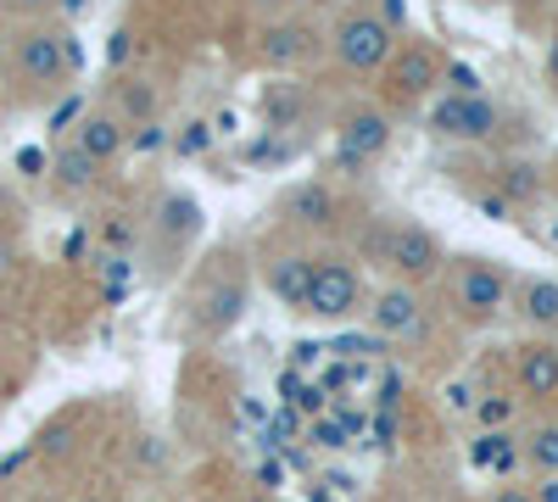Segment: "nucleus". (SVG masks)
Instances as JSON below:
<instances>
[{
    "mask_svg": "<svg viewBox=\"0 0 558 502\" xmlns=\"http://www.w3.org/2000/svg\"><path fill=\"white\" fill-rule=\"evenodd\" d=\"M363 257L386 268L397 285H430L436 273L447 268V246L436 241V230L425 223H375V230L363 235Z\"/></svg>",
    "mask_w": 558,
    "mask_h": 502,
    "instance_id": "obj_1",
    "label": "nucleus"
},
{
    "mask_svg": "<svg viewBox=\"0 0 558 502\" xmlns=\"http://www.w3.org/2000/svg\"><path fill=\"white\" fill-rule=\"evenodd\" d=\"M330 51L347 73L368 78V73H386L391 57L402 51V39H397V23L380 17V12H347L330 34Z\"/></svg>",
    "mask_w": 558,
    "mask_h": 502,
    "instance_id": "obj_2",
    "label": "nucleus"
},
{
    "mask_svg": "<svg viewBox=\"0 0 558 502\" xmlns=\"http://www.w3.org/2000/svg\"><path fill=\"white\" fill-rule=\"evenodd\" d=\"M12 68H17V78H23V84H45V89H57V84H68V78H73V68H78V45H73V34H68V28L34 23V28H23V34H17V45H12Z\"/></svg>",
    "mask_w": 558,
    "mask_h": 502,
    "instance_id": "obj_3",
    "label": "nucleus"
},
{
    "mask_svg": "<svg viewBox=\"0 0 558 502\" xmlns=\"http://www.w3.org/2000/svg\"><path fill=\"white\" fill-rule=\"evenodd\" d=\"M363 307V273L352 257H313V285H307V302L302 313L307 318H324V325H341Z\"/></svg>",
    "mask_w": 558,
    "mask_h": 502,
    "instance_id": "obj_4",
    "label": "nucleus"
},
{
    "mask_svg": "<svg viewBox=\"0 0 558 502\" xmlns=\"http://www.w3.org/2000/svg\"><path fill=\"white\" fill-rule=\"evenodd\" d=\"M508 302V268H497L492 257H463L452 273V307L463 325H486Z\"/></svg>",
    "mask_w": 558,
    "mask_h": 502,
    "instance_id": "obj_5",
    "label": "nucleus"
},
{
    "mask_svg": "<svg viewBox=\"0 0 558 502\" xmlns=\"http://www.w3.org/2000/svg\"><path fill=\"white\" fill-rule=\"evenodd\" d=\"M368 325H375L386 341H418L430 330V318H425V296H418L413 285H380L375 302H368Z\"/></svg>",
    "mask_w": 558,
    "mask_h": 502,
    "instance_id": "obj_6",
    "label": "nucleus"
},
{
    "mask_svg": "<svg viewBox=\"0 0 558 502\" xmlns=\"http://www.w3.org/2000/svg\"><path fill=\"white\" fill-rule=\"evenodd\" d=\"M430 128L441 134V140H492V134L502 128V112L486 96H447L430 112Z\"/></svg>",
    "mask_w": 558,
    "mask_h": 502,
    "instance_id": "obj_7",
    "label": "nucleus"
},
{
    "mask_svg": "<svg viewBox=\"0 0 558 502\" xmlns=\"http://www.w3.org/2000/svg\"><path fill=\"white\" fill-rule=\"evenodd\" d=\"M386 146H391V118L380 112V107H352V112H341V123H336V151L341 157H352V162H375V157H386Z\"/></svg>",
    "mask_w": 558,
    "mask_h": 502,
    "instance_id": "obj_8",
    "label": "nucleus"
},
{
    "mask_svg": "<svg viewBox=\"0 0 558 502\" xmlns=\"http://www.w3.org/2000/svg\"><path fill=\"white\" fill-rule=\"evenodd\" d=\"M313 51H318V28H313V23L279 17V23L263 28V62L279 68V73H286V68H302Z\"/></svg>",
    "mask_w": 558,
    "mask_h": 502,
    "instance_id": "obj_9",
    "label": "nucleus"
},
{
    "mask_svg": "<svg viewBox=\"0 0 558 502\" xmlns=\"http://www.w3.org/2000/svg\"><path fill=\"white\" fill-rule=\"evenodd\" d=\"M73 146L107 168V162H118V157L129 151V123H123L118 112H84V118L73 123Z\"/></svg>",
    "mask_w": 558,
    "mask_h": 502,
    "instance_id": "obj_10",
    "label": "nucleus"
},
{
    "mask_svg": "<svg viewBox=\"0 0 558 502\" xmlns=\"http://www.w3.org/2000/svg\"><path fill=\"white\" fill-rule=\"evenodd\" d=\"M263 285L274 291L279 307H296V313H302L307 285H313V257H307V252H274V257L263 262Z\"/></svg>",
    "mask_w": 558,
    "mask_h": 502,
    "instance_id": "obj_11",
    "label": "nucleus"
},
{
    "mask_svg": "<svg viewBox=\"0 0 558 502\" xmlns=\"http://www.w3.org/2000/svg\"><path fill=\"white\" fill-rule=\"evenodd\" d=\"M386 78H391V89H397L402 101H418L430 84H441V62H436L430 45H408V51H397V57H391Z\"/></svg>",
    "mask_w": 558,
    "mask_h": 502,
    "instance_id": "obj_12",
    "label": "nucleus"
},
{
    "mask_svg": "<svg viewBox=\"0 0 558 502\" xmlns=\"http://www.w3.org/2000/svg\"><path fill=\"white\" fill-rule=\"evenodd\" d=\"M336 212H341V201H336V191L324 185V179H307V185H296L286 196V218L296 223V230H330Z\"/></svg>",
    "mask_w": 558,
    "mask_h": 502,
    "instance_id": "obj_13",
    "label": "nucleus"
},
{
    "mask_svg": "<svg viewBox=\"0 0 558 502\" xmlns=\"http://www.w3.org/2000/svg\"><path fill=\"white\" fill-rule=\"evenodd\" d=\"M520 396L525 402H553L558 396V346L553 341H531L520 352Z\"/></svg>",
    "mask_w": 558,
    "mask_h": 502,
    "instance_id": "obj_14",
    "label": "nucleus"
},
{
    "mask_svg": "<svg viewBox=\"0 0 558 502\" xmlns=\"http://www.w3.org/2000/svg\"><path fill=\"white\" fill-rule=\"evenodd\" d=\"M151 230L168 241V246H184V241H196V230H202V207H196V196H184V191H168L162 201H157V223Z\"/></svg>",
    "mask_w": 558,
    "mask_h": 502,
    "instance_id": "obj_15",
    "label": "nucleus"
},
{
    "mask_svg": "<svg viewBox=\"0 0 558 502\" xmlns=\"http://www.w3.org/2000/svg\"><path fill=\"white\" fill-rule=\"evenodd\" d=\"M96 179H101V162H96V157H84L73 140L57 146V157H51V185H57L62 196H84Z\"/></svg>",
    "mask_w": 558,
    "mask_h": 502,
    "instance_id": "obj_16",
    "label": "nucleus"
},
{
    "mask_svg": "<svg viewBox=\"0 0 558 502\" xmlns=\"http://www.w3.org/2000/svg\"><path fill=\"white\" fill-rule=\"evenodd\" d=\"M520 458H525V446H514V436H508V430H481V436L470 441V464H481V469L514 475Z\"/></svg>",
    "mask_w": 558,
    "mask_h": 502,
    "instance_id": "obj_17",
    "label": "nucleus"
},
{
    "mask_svg": "<svg viewBox=\"0 0 558 502\" xmlns=\"http://www.w3.org/2000/svg\"><path fill=\"white\" fill-rule=\"evenodd\" d=\"M520 318L531 330L553 335L558 330V280H525L520 285Z\"/></svg>",
    "mask_w": 558,
    "mask_h": 502,
    "instance_id": "obj_18",
    "label": "nucleus"
},
{
    "mask_svg": "<svg viewBox=\"0 0 558 502\" xmlns=\"http://www.w3.org/2000/svg\"><path fill=\"white\" fill-rule=\"evenodd\" d=\"M525 464L542 475V480H558V419H542L525 430Z\"/></svg>",
    "mask_w": 558,
    "mask_h": 502,
    "instance_id": "obj_19",
    "label": "nucleus"
},
{
    "mask_svg": "<svg viewBox=\"0 0 558 502\" xmlns=\"http://www.w3.org/2000/svg\"><path fill=\"white\" fill-rule=\"evenodd\" d=\"M241 307H246V291H241V280H229V285H218L213 296H207V313H202V330L207 335H223L229 325L241 318Z\"/></svg>",
    "mask_w": 558,
    "mask_h": 502,
    "instance_id": "obj_20",
    "label": "nucleus"
},
{
    "mask_svg": "<svg viewBox=\"0 0 558 502\" xmlns=\"http://www.w3.org/2000/svg\"><path fill=\"white\" fill-rule=\"evenodd\" d=\"M514 414H520V396H502V391H492V396L475 402V425L481 430H508V425H514Z\"/></svg>",
    "mask_w": 558,
    "mask_h": 502,
    "instance_id": "obj_21",
    "label": "nucleus"
},
{
    "mask_svg": "<svg viewBox=\"0 0 558 502\" xmlns=\"http://www.w3.org/2000/svg\"><path fill=\"white\" fill-rule=\"evenodd\" d=\"M441 78H447V89H452V96H481V73H475V68H463V62L441 68Z\"/></svg>",
    "mask_w": 558,
    "mask_h": 502,
    "instance_id": "obj_22",
    "label": "nucleus"
},
{
    "mask_svg": "<svg viewBox=\"0 0 558 502\" xmlns=\"http://www.w3.org/2000/svg\"><path fill=\"white\" fill-rule=\"evenodd\" d=\"M213 134H218V128H207V123H191V128H184L173 146H179V157H202V151L213 146Z\"/></svg>",
    "mask_w": 558,
    "mask_h": 502,
    "instance_id": "obj_23",
    "label": "nucleus"
},
{
    "mask_svg": "<svg viewBox=\"0 0 558 502\" xmlns=\"http://www.w3.org/2000/svg\"><path fill=\"white\" fill-rule=\"evenodd\" d=\"M475 402H481V396L470 391V380H452V385H447V407H452V414H475Z\"/></svg>",
    "mask_w": 558,
    "mask_h": 502,
    "instance_id": "obj_24",
    "label": "nucleus"
},
{
    "mask_svg": "<svg viewBox=\"0 0 558 502\" xmlns=\"http://www.w3.org/2000/svg\"><path fill=\"white\" fill-rule=\"evenodd\" d=\"M531 191H536L531 168H525V162H514V168H508V201H514V196H531Z\"/></svg>",
    "mask_w": 558,
    "mask_h": 502,
    "instance_id": "obj_25",
    "label": "nucleus"
},
{
    "mask_svg": "<svg viewBox=\"0 0 558 502\" xmlns=\"http://www.w3.org/2000/svg\"><path fill=\"white\" fill-rule=\"evenodd\" d=\"M0 7L17 17H45V12H57V0H0Z\"/></svg>",
    "mask_w": 558,
    "mask_h": 502,
    "instance_id": "obj_26",
    "label": "nucleus"
},
{
    "mask_svg": "<svg viewBox=\"0 0 558 502\" xmlns=\"http://www.w3.org/2000/svg\"><path fill=\"white\" fill-rule=\"evenodd\" d=\"M129 146H134V151H157V146H162V128H157V123H140V128L129 134Z\"/></svg>",
    "mask_w": 558,
    "mask_h": 502,
    "instance_id": "obj_27",
    "label": "nucleus"
},
{
    "mask_svg": "<svg viewBox=\"0 0 558 502\" xmlns=\"http://www.w3.org/2000/svg\"><path fill=\"white\" fill-rule=\"evenodd\" d=\"M542 73H547V84L558 89V28L547 34V51H542Z\"/></svg>",
    "mask_w": 558,
    "mask_h": 502,
    "instance_id": "obj_28",
    "label": "nucleus"
},
{
    "mask_svg": "<svg viewBox=\"0 0 558 502\" xmlns=\"http://www.w3.org/2000/svg\"><path fill=\"white\" fill-rule=\"evenodd\" d=\"M481 212L486 218H508V212H514V201H508V196H481Z\"/></svg>",
    "mask_w": 558,
    "mask_h": 502,
    "instance_id": "obj_29",
    "label": "nucleus"
},
{
    "mask_svg": "<svg viewBox=\"0 0 558 502\" xmlns=\"http://www.w3.org/2000/svg\"><path fill=\"white\" fill-rule=\"evenodd\" d=\"M307 436H313L318 446H341V425H313Z\"/></svg>",
    "mask_w": 558,
    "mask_h": 502,
    "instance_id": "obj_30",
    "label": "nucleus"
},
{
    "mask_svg": "<svg viewBox=\"0 0 558 502\" xmlns=\"http://www.w3.org/2000/svg\"><path fill=\"white\" fill-rule=\"evenodd\" d=\"M492 502H536V497H531V491H525V486H502V491H497V497H492Z\"/></svg>",
    "mask_w": 558,
    "mask_h": 502,
    "instance_id": "obj_31",
    "label": "nucleus"
},
{
    "mask_svg": "<svg viewBox=\"0 0 558 502\" xmlns=\"http://www.w3.org/2000/svg\"><path fill=\"white\" fill-rule=\"evenodd\" d=\"M531 497H536V502H558V480H542Z\"/></svg>",
    "mask_w": 558,
    "mask_h": 502,
    "instance_id": "obj_32",
    "label": "nucleus"
},
{
    "mask_svg": "<svg viewBox=\"0 0 558 502\" xmlns=\"http://www.w3.org/2000/svg\"><path fill=\"white\" fill-rule=\"evenodd\" d=\"M257 12H291V0H252Z\"/></svg>",
    "mask_w": 558,
    "mask_h": 502,
    "instance_id": "obj_33",
    "label": "nucleus"
},
{
    "mask_svg": "<svg viewBox=\"0 0 558 502\" xmlns=\"http://www.w3.org/2000/svg\"><path fill=\"white\" fill-rule=\"evenodd\" d=\"M57 12H62V17H78V12H84V0H57Z\"/></svg>",
    "mask_w": 558,
    "mask_h": 502,
    "instance_id": "obj_34",
    "label": "nucleus"
},
{
    "mask_svg": "<svg viewBox=\"0 0 558 502\" xmlns=\"http://www.w3.org/2000/svg\"><path fill=\"white\" fill-rule=\"evenodd\" d=\"M246 502H268V497H263V491H252V497H246Z\"/></svg>",
    "mask_w": 558,
    "mask_h": 502,
    "instance_id": "obj_35",
    "label": "nucleus"
},
{
    "mask_svg": "<svg viewBox=\"0 0 558 502\" xmlns=\"http://www.w3.org/2000/svg\"><path fill=\"white\" fill-rule=\"evenodd\" d=\"M291 7H318V0H291Z\"/></svg>",
    "mask_w": 558,
    "mask_h": 502,
    "instance_id": "obj_36",
    "label": "nucleus"
},
{
    "mask_svg": "<svg viewBox=\"0 0 558 502\" xmlns=\"http://www.w3.org/2000/svg\"><path fill=\"white\" fill-rule=\"evenodd\" d=\"M78 502H107V497H78Z\"/></svg>",
    "mask_w": 558,
    "mask_h": 502,
    "instance_id": "obj_37",
    "label": "nucleus"
}]
</instances>
